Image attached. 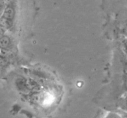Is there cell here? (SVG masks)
Here are the masks:
<instances>
[{
    "mask_svg": "<svg viewBox=\"0 0 127 118\" xmlns=\"http://www.w3.org/2000/svg\"><path fill=\"white\" fill-rule=\"evenodd\" d=\"M2 7L1 6V4H0V16L2 14Z\"/></svg>",
    "mask_w": 127,
    "mask_h": 118,
    "instance_id": "8992f818",
    "label": "cell"
},
{
    "mask_svg": "<svg viewBox=\"0 0 127 118\" xmlns=\"http://www.w3.org/2000/svg\"><path fill=\"white\" fill-rule=\"evenodd\" d=\"M10 45V39L7 36H2L0 38V48L6 49Z\"/></svg>",
    "mask_w": 127,
    "mask_h": 118,
    "instance_id": "7a4b0ae2",
    "label": "cell"
},
{
    "mask_svg": "<svg viewBox=\"0 0 127 118\" xmlns=\"http://www.w3.org/2000/svg\"><path fill=\"white\" fill-rule=\"evenodd\" d=\"M14 16V11L13 9L11 7H6V9L4 11L3 15H2V17L7 20L12 21Z\"/></svg>",
    "mask_w": 127,
    "mask_h": 118,
    "instance_id": "6da1fadb",
    "label": "cell"
},
{
    "mask_svg": "<svg viewBox=\"0 0 127 118\" xmlns=\"http://www.w3.org/2000/svg\"><path fill=\"white\" fill-rule=\"evenodd\" d=\"M26 85H27V87L30 89H33V88H35L36 86H37V84H36V83L34 81H32V80H29L28 81L26 82Z\"/></svg>",
    "mask_w": 127,
    "mask_h": 118,
    "instance_id": "277c9868",
    "label": "cell"
},
{
    "mask_svg": "<svg viewBox=\"0 0 127 118\" xmlns=\"http://www.w3.org/2000/svg\"><path fill=\"white\" fill-rule=\"evenodd\" d=\"M7 60L4 58L0 56V66H5L7 65Z\"/></svg>",
    "mask_w": 127,
    "mask_h": 118,
    "instance_id": "5b68a950",
    "label": "cell"
},
{
    "mask_svg": "<svg viewBox=\"0 0 127 118\" xmlns=\"http://www.w3.org/2000/svg\"><path fill=\"white\" fill-rule=\"evenodd\" d=\"M2 28H0V38L2 37Z\"/></svg>",
    "mask_w": 127,
    "mask_h": 118,
    "instance_id": "52a82bcc",
    "label": "cell"
},
{
    "mask_svg": "<svg viewBox=\"0 0 127 118\" xmlns=\"http://www.w3.org/2000/svg\"><path fill=\"white\" fill-rule=\"evenodd\" d=\"M12 25V21H9V20H7L6 19L3 18L2 17H1L0 18V27L1 28H5V29H7V28H9Z\"/></svg>",
    "mask_w": 127,
    "mask_h": 118,
    "instance_id": "3957f363",
    "label": "cell"
}]
</instances>
